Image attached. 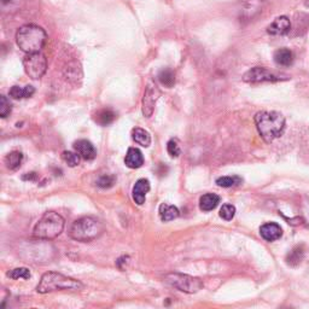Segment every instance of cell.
<instances>
[{
    "label": "cell",
    "instance_id": "cell-1",
    "mask_svg": "<svg viewBox=\"0 0 309 309\" xmlns=\"http://www.w3.org/2000/svg\"><path fill=\"white\" fill-rule=\"evenodd\" d=\"M258 132L266 143H272L284 133L285 117L278 111H260L255 115Z\"/></svg>",
    "mask_w": 309,
    "mask_h": 309
},
{
    "label": "cell",
    "instance_id": "cell-2",
    "mask_svg": "<svg viewBox=\"0 0 309 309\" xmlns=\"http://www.w3.org/2000/svg\"><path fill=\"white\" fill-rule=\"evenodd\" d=\"M46 39L47 35L44 29L35 24L22 25L16 34V42L25 54L40 52L46 44Z\"/></svg>",
    "mask_w": 309,
    "mask_h": 309
},
{
    "label": "cell",
    "instance_id": "cell-3",
    "mask_svg": "<svg viewBox=\"0 0 309 309\" xmlns=\"http://www.w3.org/2000/svg\"><path fill=\"white\" fill-rule=\"evenodd\" d=\"M103 222L94 216H84L75 220L69 229V236L71 239L78 242L87 243L99 238L104 232Z\"/></svg>",
    "mask_w": 309,
    "mask_h": 309
},
{
    "label": "cell",
    "instance_id": "cell-4",
    "mask_svg": "<svg viewBox=\"0 0 309 309\" xmlns=\"http://www.w3.org/2000/svg\"><path fill=\"white\" fill-rule=\"evenodd\" d=\"M82 288H84L82 282L76 279L67 277L58 272H47L42 275L39 281L37 291L39 294H48V292L62 290L76 291L81 290Z\"/></svg>",
    "mask_w": 309,
    "mask_h": 309
},
{
    "label": "cell",
    "instance_id": "cell-5",
    "mask_svg": "<svg viewBox=\"0 0 309 309\" xmlns=\"http://www.w3.org/2000/svg\"><path fill=\"white\" fill-rule=\"evenodd\" d=\"M65 225L64 219L55 212H46L35 225L33 236L39 239H55L61 235Z\"/></svg>",
    "mask_w": 309,
    "mask_h": 309
},
{
    "label": "cell",
    "instance_id": "cell-6",
    "mask_svg": "<svg viewBox=\"0 0 309 309\" xmlns=\"http://www.w3.org/2000/svg\"><path fill=\"white\" fill-rule=\"evenodd\" d=\"M163 280L170 287L187 294H195L203 288V282L200 279L183 274V273H169L164 277Z\"/></svg>",
    "mask_w": 309,
    "mask_h": 309
},
{
    "label": "cell",
    "instance_id": "cell-7",
    "mask_svg": "<svg viewBox=\"0 0 309 309\" xmlns=\"http://www.w3.org/2000/svg\"><path fill=\"white\" fill-rule=\"evenodd\" d=\"M23 68L29 78L33 80H38L44 76L47 70V59L41 52L27 54L23 58Z\"/></svg>",
    "mask_w": 309,
    "mask_h": 309
},
{
    "label": "cell",
    "instance_id": "cell-8",
    "mask_svg": "<svg viewBox=\"0 0 309 309\" xmlns=\"http://www.w3.org/2000/svg\"><path fill=\"white\" fill-rule=\"evenodd\" d=\"M287 75H278L273 71L268 70L267 68L264 67H255L251 68L250 70H248L246 73L243 75V81L248 82V84H259V82H266V81H281V80H288Z\"/></svg>",
    "mask_w": 309,
    "mask_h": 309
},
{
    "label": "cell",
    "instance_id": "cell-9",
    "mask_svg": "<svg viewBox=\"0 0 309 309\" xmlns=\"http://www.w3.org/2000/svg\"><path fill=\"white\" fill-rule=\"evenodd\" d=\"M161 96V92L156 85L150 82L145 88V93L143 97V114L145 117H151L154 110V104Z\"/></svg>",
    "mask_w": 309,
    "mask_h": 309
},
{
    "label": "cell",
    "instance_id": "cell-10",
    "mask_svg": "<svg viewBox=\"0 0 309 309\" xmlns=\"http://www.w3.org/2000/svg\"><path fill=\"white\" fill-rule=\"evenodd\" d=\"M74 149H75V151H76V153H79V156H80L81 159H84L86 161L94 160L97 156V151H96V149H94L93 144L86 139H80V140L75 141Z\"/></svg>",
    "mask_w": 309,
    "mask_h": 309
},
{
    "label": "cell",
    "instance_id": "cell-11",
    "mask_svg": "<svg viewBox=\"0 0 309 309\" xmlns=\"http://www.w3.org/2000/svg\"><path fill=\"white\" fill-rule=\"evenodd\" d=\"M291 22L287 16H280L275 18L273 23L268 25L267 33L271 35H285L290 32Z\"/></svg>",
    "mask_w": 309,
    "mask_h": 309
},
{
    "label": "cell",
    "instance_id": "cell-12",
    "mask_svg": "<svg viewBox=\"0 0 309 309\" xmlns=\"http://www.w3.org/2000/svg\"><path fill=\"white\" fill-rule=\"evenodd\" d=\"M150 191V182L147 179H139L133 186L132 197L138 205H143L145 203L146 195Z\"/></svg>",
    "mask_w": 309,
    "mask_h": 309
},
{
    "label": "cell",
    "instance_id": "cell-13",
    "mask_svg": "<svg viewBox=\"0 0 309 309\" xmlns=\"http://www.w3.org/2000/svg\"><path fill=\"white\" fill-rule=\"evenodd\" d=\"M260 235H261V237L265 239V241L274 242L278 241V239L282 236V229L278 223L267 222L261 226V228H260Z\"/></svg>",
    "mask_w": 309,
    "mask_h": 309
},
{
    "label": "cell",
    "instance_id": "cell-14",
    "mask_svg": "<svg viewBox=\"0 0 309 309\" xmlns=\"http://www.w3.org/2000/svg\"><path fill=\"white\" fill-rule=\"evenodd\" d=\"M124 163L128 168L138 169L144 164V156L141 151L137 147H130L124 157Z\"/></svg>",
    "mask_w": 309,
    "mask_h": 309
},
{
    "label": "cell",
    "instance_id": "cell-15",
    "mask_svg": "<svg viewBox=\"0 0 309 309\" xmlns=\"http://www.w3.org/2000/svg\"><path fill=\"white\" fill-rule=\"evenodd\" d=\"M220 197L215 193H205L199 198V208L203 212H212L219 205Z\"/></svg>",
    "mask_w": 309,
    "mask_h": 309
},
{
    "label": "cell",
    "instance_id": "cell-16",
    "mask_svg": "<svg viewBox=\"0 0 309 309\" xmlns=\"http://www.w3.org/2000/svg\"><path fill=\"white\" fill-rule=\"evenodd\" d=\"M274 62L281 67H289L294 62V54L289 48H279L274 52Z\"/></svg>",
    "mask_w": 309,
    "mask_h": 309
},
{
    "label": "cell",
    "instance_id": "cell-17",
    "mask_svg": "<svg viewBox=\"0 0 309 309\" xmlns=\"http://www.w3.org/2000/svg\"><path fill=\"white\" fill-rule=\"evenodd\" d=\"M179 215L180 212L175 205L167 204V203H162V204L160 205V218L162 221H172V220L176 219Z\"/></svg>",
    "mask_w": 309,
    "mask_h": 309
},
{
    "label": "cell",
    "instance_id": "cell-18",
    "mask_svg": "<svg viewBox=\"0 0 309 309\" xmlns=\"http://www.w3.org/2000/svg\"><path fill=\"white\" fill-rule=\"evenodd\" d=\"M132 139L136 141L137 144L144 146V147H149L151 144V137L147 131L143 130V128H133L132 131Z\"/></svg>",
    "mask_w": 309,
    "mask_h": 309
},
{
    "label": "cell",
    "instance_id": "cell-19",
    "mask_svg": "<svg viewBox=\"0 0 309 309\" xmlns=\"http://www.w3.org/2000/svg\"><path fill=\"white\" fill-rule=\"evenodd\" d=\"M159 81L164 87L172 88L174 84H175V74H174L172 69H162L159 74Z\"/></svg>",
    "mask_w": 309,
    "mask_h": 309
},
{
    "label": "cell",
    "instance_id": "cell-20",
    "mask_svg": "<svg viewBox=\"0 0 309 309\" xmlns=\"http://www.w3.org/2000/svg\"><path fill=\"white\" fill-rule=\"evenodd\" d=\"M23 161V154L19 151H12L5 157V164L9 169L16 170L19 168Z\"/></svg>",
    "mask_w": 309,
    "mask_h": 309
},
{
    "label": "cell",
    "instance_id": "cell-21",
    "mask_svg": "<svg viewBox=\"0 0 309 309\" xmlns=\"http://www.w3.org/2000/svg\"><path fill=\"white\" fill-rule=\"evenodd\" d=\"M115 118H116V115H115L113 111L109 109H103L98 111L94 120H96V122L99 123L100 126H108V124L114 122Z\"/></svg>",
    "mask_w": 309,
    "mask_h": 309
},
{
    "label": "cell",
    "instance_id": "cell-22",
    "mask_svg": "<svg viewBox=\"0 0 309 309\" xmlns=\"http://www.w3.org/2000/svg\"><path fill=\"white\" fill-rule=\"evenodd\" d=\"M262 4H264V0H245L244 2V8H243V14L248 15V17H250V10L251 14L254 16L255 14L261 11Z\"/></svg>",
    "mask_w": 309,
    "mask_h": 309
},
{
    "label": "cell",
    "instance_id": "cell-23",
    "mask_svg": "<svg viewBox=\"0 0 309 309\" xmlns=\"http://www.w3.org/2000/svg\"><path fill=\"white\" fill-rule=\"evenodd\" d=\"M242 177H239L238 175H233V176H221L219 179H216V184L220 187H232V186H237L241 185L242 184Z\"/></svg>",
    "mask_w": 309,
    "mask_h": 309
},
{
    "label": "cell",
    "instance_id": "cell-24",
    "mask_svg": "<svg viewBox=\"0 0 309 309\" xmlns=\"http://www.w3.org/2000/svg\"><path fill=\"white\" fill-rule=\"evenodd\" d=\"M302 258H303V250L300 246H296L295 249H292V251H290V254L288 255V264L291 266H296L298 265L302 261Z\"/></svg>",
    "mask_w": 309,
    "mask_h": 309
},
{
    "label": "cell",
    "instance_id": "cell-25",
    "mask_svg": "<svg viewBox=\"0 0 309 309\" xmlns=\"http://www.w3.org/2000/svg\"><path fill=\"white\" fill-rule=\"evenodd\" d=\"M6 275L11 279H29L32 277L31 271H29L28 268H24V267L12 269V271L8 272V274Z\"/></svg>",
    "mask_w": 309,
    "mask_h": 309
},
{
    "label": "cell",
    "instance_id": "cell-26",
    "mask_svg": "<svg viewBox=\"0 0 309 309\" xmlns=\"http://www.w3.org/2000/svg\"><path fill=\"white\" fill-rule=\"evenodd\" d=\"M62 160L68 164L69 167H76L80 163V156L79 153H74L71 151H64L62 153Z\"/></svg>",
    "mask_w": 309,
    "mask_h": 309
},
{
    "label": "cell",
    "instance_id": "cell-27",
    "mask_svg": "<svg viewBox=\"0 0 309 309\" xmlns=\"http://www.w3.org/2000/svg\"><path fill=\"white\" fill-rule=\"evenodd\" d=\"M236 215V207L232 204H223L220 209V216L226 221H231Z\"/></svg>",
    "mask_w": 309,
    "mask_h": 309
},
{
    "label": "cell",
    "instance_id": "cell-28",
    "mask_svg": "<svg viewBox=\"0 0 309 309\" xmlns=\"http://www.w3.org/2000/svg\"><path fill=\"white\" fill-rule=\"evenodd\" d=\"M115 182H116V177L114 175H110V174H107V175H101L99 179L97 180V185L101 187V189H109V187L114 186Z\"/></svg>",
    "mask_w": 309,
    "mask_h": 309
},
{
    "label": "cell",
    "instance_id": "cell-29",
    "mask_svg": "<svg viewBox=\"0 0 309 309\" xmlns=\"http://www.w3.org/2000/svg\"><path fill=\"white\" fill-rule=\"evenodd\" d=\"M11 103H10V100L6 98L5 96L0 97V116L3 118L8 117L10 113H11Z\"/></svg>",
    "mask_w": 309,
    "mask_h": 309
},
{
    "label": "cell",
    "instance_id": "cell-30",
    "mask_svg": "<svg viewBox=\"0 0 309 309\" xmlns=\"http://www.w3.org/2000/svg\"><path fill=\"white\" fill-rule=\"evenodd\" d=\"M167 151H168V153L172 157H179L180 153H182L179 144H177V141L175 139L168 141V144H167Z\"/></svg>",
    "mask_w": 309,
    "mask_h": 309
},
{
    "label": "cell",
    "instance_id": "cell-31",
    "mask_svg": "<svg viewBox=\"0 0 309 309\" xmlns=\"http://www.w3.org/2000/svg\"><path fill=\"white\" fill-rule=\"evenodd\" d=\"M9 94L14 99H22V98H25V88L21 86H12L11 90L9 91Z\"/></svg>",
    "mask_w": 309,
    "mask_h": 309
},
{
    "label": "cell",
    "instance_id": "cell-32",
    "mask_svg": "<svg viewBox=\"0 0 309 309\" xmlns=\"http://www.w3.org/2000/svg\"><path fill=\"white\" fill-rule=\"evenodd\" d=\"M128 260H130V258H128V256H122V258H120L116 261V265H117V267L121 269V267H122V264H127L128 262Z\"/></svg>",
    "mask_w": 309,
    "mask_h": 309
},
{
    "label": "cell",
    "instance_id": "cell-33",
    "mask_svg": "<svg viewBox=\"0 0 309 309\" xmlns=\"http://www.w3.org/2000/svg\"><path fill=\"white\" fill-rule=\"evenodd\" d=\"M35 176H37V174H35V173H28L27 175H23L22 179L23 180H33Z\"/></svg>",
    "mask_w": 309,
    "mask_h": 309
},
{
    "label": "cell",
    "instance_id": "cell-34",
    "mask_svg": "<svg viewBox=\"0 0 309 309\" xmlns=\"http://www.w3.org/2000/svg\"><path fill=\"white\" fill-rule=\"evenodd\" d=\"M5 2H6V0H3V3H5Z\"/></svg>",
    "mask_w": 309,
    "mask_h": 309
}]
</instances>
